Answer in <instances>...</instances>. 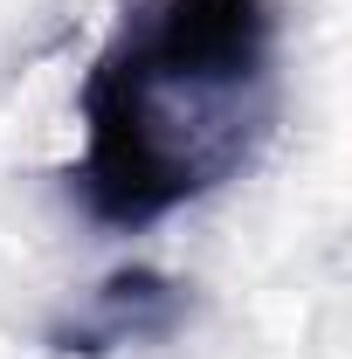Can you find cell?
<instances>
[{"mask_svg": "<svg viewBox=\"0 0 352 359\" xmlns=\"http://www.w3.org/2000/svg\"><path fill=\"white\" fill-rule=\"evenodd\" d=\"M180 325H187V283L159 276V269H118L76 311H62L48 325V353L104 359V353H125V346H152Z\"/></svg>", "mask_w": 352, "mask_h": 359, "instance_id": "2", "label": "cell"}, {"mask_svg": "<svg viewBox=\"0 0 352 359\" xmlns=\"http://www.w3.org/2000/svg\"><path fill=\"white\" fill-rule=\"evenodd\" d=\"M283 104L269 0H132L76 90L69 187L90 222L152 228L263 152Z\"/></svg>", "mask_w": 352, "mask_h": 359, "instance_id": "1", "label": "cell"}]
</instances>
